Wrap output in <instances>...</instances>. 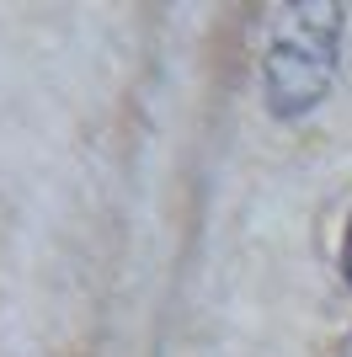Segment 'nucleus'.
<instances>
[{
    "label": "nucleus",
    "instance_id": "obj_1",
    "mask_svg": "<svg viewBox=\"0 0 352 357\" xmlns=\"http://www.w3.org/2000/svg\"><path fill=\"white\" fill-rule=\"evenodd\" d=\"M347 48V6L337 0H299L283 6L262 43V102L278 123H299L325 107Z\"/></svg>",
    "mask_w": 352,
    "mask_h": 357
},
{
    "label": "nucleus",
    "instance_id": "obj_2",
    "mask_svg": "<svg viewBox=\"0 0 352 357\" xmlns=\"http://www.w3.org/2000/svg\"><path fill=\"white\" fill-rule=\"evenodd\" d=\"M337 272H342V283L352 288V208H347V224H342V251H337Z\"/></svg>",
    "mask_w": 352,
    "mask_h": 357
}]
</instances>
